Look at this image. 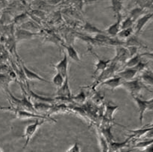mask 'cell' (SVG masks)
I'll use <instances>...</instances> for the list:
<instances>
[{"instance_id":"cell-1","label":"cell","mask_w":153,"mask_h":152,"mask_svg":"<svg viewBox=\"0 0 153 152\" xmlns=\"http://www.w3.org/2000/svg\"><path fill=\"white\" fill-rule=\"evenodd\" d=\"M1 110H9V111L12 112L14 113L15 117L19 119H31V118H34V119H44L46 121H52V122H56L53 119L50 117H47V116H42V115L37 114L35 113H32V112L28 111V110H22V109L16 108L13 107H0Z\"/></svg>"},{"instance_id":"cell-2","label":"cell","mask_w":153,"mask_h":152,"mask_svg":"<svg viewBox=\"0 0 153 152\" xmlns=\"http://www.w3.org/2000/svg\"><path fill=\"white\" fill-rule=\"evenodd\" d=\"M122 86L126 88L130 92L131 97L138 96L139 93L143 89L149 90L150 92V89L141 81V80L139 77H136V78H134L129 81H124L123 83Z\"/></svg>"},{"instance_id":"cell-3","label":"cell","mask_w":153,"mask_h":152,"mask_svg":"<svg viewBox=\"0 0 153 152\" xmlns=\"http://www.w3.org/2000/svg\"><path fill=\"white\" fill-rule=\"evenodd\" d=\"M120 68V66L117 63H116L112 61L110 65L104 71L102 72L100 75H99V77L96 79V81L93 83V88L96 87L97 86L100 85L104 80L114 76L117 73V71L119 70Z\"/></svg>"},{"instance_id":"cell-4","label":"cell","mask_w":153,"mask_h":152,"mask_svg":"<svg viewBox=\"0 0 153 152\" xmlns=\"http://www.w3.org/2000/svg\"><path fill=\"white\" fill-rule=\"evenodd\" d=\"M46 122V120L41 119H37V120L34 121V123L30 124L28 126L25 128V134H24L23 137L25 138V144L23 145V149H25L27 147L28 144L30 142V140L32 138L33 136L34 135V134L36 133V131H37L39 128L43 125L44 122Z\"/></svg>"},{"instance_id":"cell-5","label":"cell","mask_w":153,"mask_h":152,"mask_svg":"<svg viewBox=\"0 0 153 152\" xmlns=\"http://www.w3.org/2000/svg\"><path fill=\"white\" fill-rule=\"evenodd\" d=\"M133 99L137 104V107L139 109V119H140V123H143V118H144V113L147 110H152V104H153V100H145L143 98H140L139 96H133Z\"/></svg>"},{"instance_id":"cell-6","label":"cell","mask_w":153,"mask_h":152,"mask_svg":"<svg viewBox=\"0 0 153 152\" xmlns=\"http://www.w3.org/2000/svg\"><path fill=\"white\" fill-rule=\"evenodd\" d=\"M130 58L129 54L126 48L124 46H117V55L112 61L117 63L120 66H123L126 63L127 61Z\"/></svg>"},{"instance_id":"cell-7","label":"cell","mask_w":153,"mask_h":152,"mask_svg":"<svg viewBox=\"0 0 153 152\" xmlns=\"http://www.w3.org/2000/svg\"><path fill=\"white\" fill-rule=\"evenodd\" d=\"M25 87H26L27 90L25 91L26 92L27 95L28 96L29 99L34 100V102H46L49 103V104H53L55 102V99L52 98H49V97H44L42 96V95H38V94L35 93L34 92H33L31 89L29 88V84H28V82H26V86L24 85Z\"/></svg>"},{"instance_id":"cell-8","label":"cell","mask_w":153,"mask_h":152,"mask_svg":"<svg viewBox=\"0 0 153 152\" xmlns=\"http://www.w3.org/2000/svg\"><path fill=\"white\" fill-rule=\"evenodd\" d=\"M152 18V13H146V14L143 15L141 17L138 18L136 20L135 25L134 28V34L135 36H138L140 33L143 31V28L145 25L147 24V22L150 20V19Z\"/></svg>"},{"instance_id":"cell-9","label":"cell","mask_w":153,"mask_h":152,"mask_svg":"<svg viewBox=\"0 0 153 152\" xmlns=\"http://www.w3.org/2000/svg\"><path fill=\"white\" fill-rule=\"evenodd\" d=\"M21 69L22 70V72H23L24 75L26 77L28 80H37V81H43L45 83H50L49 80H47L46 79H45L44 77H41L40 75L37 74V73L34 72L31 70H30L24 64V63L21 61Z\"/></svg>"},{"instance_id":"cell-10","label":"cell","mask_w":153,"mask_h":152,"mask_svg":"<svg viewBox=\"0 0 153 152\" xmlns=\"http://www.w3.org/2000/svg\"><path fill=\"white\" fill-rule=\"evenodd\" d=\"M38 36H41V34L40 33L32 32V31H28V30L19 28V29L16 30V31L15 32V40L16 41L31 40V39L34 38L35 37H38Z\"/></svg>"},{"instance_id":"cell-11","label":"cell","mask_w":153,"mask_h":152,"mask_svg":"<svg viewBox=\"0 0 153 152\" xmlns=\"http://www.w3.org/2000/svg\"><path fill=\"white\" fill-rule=\"evenodd\" d=\"M56 93L58 98H67V99H70V98H72L73 94H72L71 89H70V88L68 76L65 78L62 86H61V87L58 88V90H57Z\"/></svg>"},{"instance_id":"cell-12","label":"cell","mask_w":153,"mask_h":152,"mask_svg":"<svg viewBox=\"0 0 153 152\" xmlns=\"http://www.w3.org/2000/svg\"><path fill=\"white\" fill-rule=\"evenodd\" d=\"M54 68L56 69L57 72L60 73L64 77H67V69H68V57L67 54L64 53V58L61 61L58 63L56 65H53Z\"/></svg>"},{"instance_id":"cell-13","label":"cell","mask_w":153,"mask_h":152,"mask_svg":"<svg viewBox=\"0 0 153 152\" xmlns=\"http://www.w3.org/2000/svg\"><path fill=\"white\" fill-rule=\"evenodd\" d=\"M123 82L124 80H123L120 77H119V76L115 75L113 77H110V78L107 79V80L102 82L100 85H102H102L103 86H108L111 89V90H114V89H117V87L122 86Z\"/></svg>"},{"instance_id":"cell-14","label":"cell","mask_w":153,"mask_h":152,"mask_svg":"<svg viewBox=\"0 0 153 152\" xmlns=\"http://www.w3.org/2000/svg\"><path fill=\"white\" fill-rule=\"evenodd\" d=\"M137 73L138 72L133 68H125L118 72L116 75L120 77L124 81H129L136 77Z\"/></svg>"},{"instance_id":"cell-15","label":"cell","mask_w":153,"mask_h":152,"mask_svg":"<svg viewBox=\"0 0 153 152\" xmlns=\"http://www.w3.org/2000/svg\"><path fill=\"white\" fill-rule=\"evenodd\" d=\"M146 55H150L151 57L152 56V53H143V54H140V53H137L134 56H133L132 58H129L128 61L126 62V63L124 64L123 66L122 67V69H125V68H132V67L135 66L137 63H138L140 61H142V58L143 57L146 56Z\"/></svg>"},{"instance_id":"cell-16","label":"cell","mask_w":153,"mask_h":152,"mask_svg":"<svg viewBox=\"0 0 153 152\" xmlns=\"http://www.w3.org/2000/svg\"><path fill=\"white\" fill-rule=\"evenodd\" d=\"M128 131L131 133V135L128 137L131 141L132 139H137L141 138L148 132L152 131V126L150 127V125H149L147 126H145L143 128H140V129L137 130H128Z\"/></svg>"},{"instance_id":"cell-17","label":"cell","mask_w":153,"mask_h":152,"mask_svg":"<svg viewBox=\"0 0 153 152\" xmlns=\"http://www.w3.org/2000/svg\"><path fill=\"white\" fill-rule=\"evenodd\" d=\"M117 22L115 23L112 24L111 25H110L109 28L105 31V34L111 37H117V34H119L120 31V25L121 22H122V16L121 17H117Z\"/></svg>"},{"instance_id":"cell-18","label":"cell","mask_w":153,"mask_h":152,"mask_svg":"<svg viewBox=\"0 0 153 152\" xmlns=\"http://www.w3.org/2000/svg\"><path fill=\"white\" fill-rule=\"evenodd\" d=\"M93 55H94V56H96V58H97V60H98L97 63H96L95 70H94V75H95L97 74L99 72H102V71H104V70L105 69L107 68L109 65H110V63H111L112 60L101 59V58H100V57L97 56V55H96V54L93 53Z\"/></svg>"},{"instance_id":"cell-19","label":"cell","mask_w":153,"mask_h":152,"mask_svg":"<svg viewBox=\"0 0 153 152\" xmlns=\"http://www.w3.org/2000/svg\"><path fill=\"white\" fill-rule=\"evenodd\" d=\"M120 107L119 105H114V104H107L105 105V110L104 119L108 122H111L114 119V114Z\"/></svg>"},{"instance_id":"cell-20","label":"cell","mask_w":153,"mask_h":152,"mask_svg":"<svg viewBox=\"0 0 153 152\" xmlns=\"http://www.w3.org/2000/svg\"><path fill=\"white\" fill-rule=\"evenodd\" d=\"M139 78L141 80V81L144 83L146 86H151L153 85V77L152 72L149 70V69H146L144 71L140 73V75L139 76Z\"/></svg>"},{"instance_id":"cell-21","label":"cell","mask_w":153,"mask_h":152,"mask_svg":"<svg viewBox=\"0 0 153 152\" xmlns=\"http://www.w3.org/2000/svg\"><path fill=\"white\" fill-rule=\"evenodd\" d=\"M13 80L7 74L0 73V91L7 92L9 91V84Z\"/></svg>"},{"instance_id":"cell-22","label":"cell","mask_w":153,"mask_h":152,"mask_svg":"<svg viewBox=\"0 0 153 152\" xmlns=\"http://www.w3.org/2000/svg\"><path fill=\"white\" fill-rule=\"evenodd\" d=\"M33 105H34V108L36 113L37 112L49 111L53 106L52 104L46 102H34Z\"/></svg>"},{"instance_id":"cell-23","label":"cell","mask_w":153,"mask_h":152,"mask_svg":"<svg viewBox=\"0 0 153 152\" xmlns=\"http://www.w3.org/2000/svg\"><path fill=\"white\" fill-rule=\"evenodd\" d=\"M125 46L126 47L128 46H134V47H143V48H146V46H143L140 41H139L138 38H137V36H135L134 34H133L132 36L128 38L126 40V41H125Z\"/></svg>"},{"instance_id":"cell-24","label":"cell","mask_w":153,"mask_h":152,"mask_svg":"<svg viewBox=\"0 0 153 152\" xmlns=\"http://www.w3.org/2000/svg\"><path fill=\"white\" fill-rule=\"evenodd\" d=\"M64 47L67 49V54H68L69 58H71L73 61H76V62H80V58H79V55H78L77 51L75 49L72 45H67V46H64Z\"/></svg>"},{"instance_id":"cell-25","label":"cell","mask_w":153,"mask_h":152,"mask_svg":"<svg viewBox=\"0 0 153 152\" xmlns=\"http://www.w3.org/2000/svg\"><path fill=\"white\" fill-rule=\"evenodd\" d=\"M111 8L113 9L115 13L116 17H121V11L123 9V2L121 1H117V0H112L111 1Z\"/></svg>"},{"instance_id":"cell-26","label":"cell","mask_w":153,"mask_h":152,"mask_svg":"<svg viewBox=\"0 0 153 152\" xmlns=\"http://www.w3.org/2000/svg\"><path fill=\"white\" fill-rule=\"evenodd\" d=\"M144 10L145 9L142 8L140 7H137L135 8L132 9L130 12L129 17L131 18L133 20V22H135L136 20L140 17V16H142V15H144Z\"/></svg>"},{"instance_id":"cell-27","label":"cell","mask_w":153,"mask_h":152,"mask_svg":"<svg viewBox=\"0 0 153 152\" xmlns=\"http://www.w3.org/2000/svg\"><path fill=\"white\" fill-rule=\"evenodd\" d=\"M133 34H134V28L132 27V28L120 30V31L119 34H117V36L119 40L123 41V40H127V39L129 38L131 36H132Z\"/></svg>"},{"instance_id":"cell-28","label":"cell","mask_w":153,"mask_h":152,"mask_svg":"<svg viewBox=\"0 0 153 152\" xmlns=\"http://www.w3.org/2000/svg\"><path fill=\"white\" fill-rule=\"evenodd\" d=\"M84 30L88 33H94V34H105V31H102V30L99 29L98 28L94 26L92 24H91L88 22H86V23H85V25H84Z\"/></svg>"},{"instance_id":"cell-29","label":"cell","mask_w":153,"mask_h":152,"mask_svg":"<svg viewBox=\"0 0 153 152\" xmlns=\"http://www.w3.org/2000/svg\"><path fill=\"white\" fill-rule=\"evenodd\" d=\"M65 78L66 77H63L60 73L57 72L55 75L53 77V78H52V83L57 88H59L63 85Z\"/></svg>"},{"instance_id":"cell-30","label":"cell","mask_w":153,"mask_h":152,"mask_svg":"<svg viewBox=\"0 0 153 152\" xmlns=\"http://www.w3.org/2000/svg\"><path fill=\"white\" fill-rule=\"evenodd\" d=\"M152 139H147L144 140V141H140L137 143H136L134 145L132 146V148H141L143 149L145 148H146L147 146L150 145H152Z\"/></svg>"},{"instance_id":"cell-31","label":"cell","mask_w":153,"mask_h":152,"mask_svg":"<svg viewBox=\"0 0 153 152\" xmlns=\"http://www.w3.org/2000/svg\"><path fill=\"white\" fill-rule=\"evenodd\" d=\"M134 22H133L132 19L128 16L126 19H124L123 21L121 22V25H120V30H123V29H126V28H132L133 25H134Z\"/></svg>"},{"instance_id":"cell-32","label":"cell","mask_w":153,"mask_h":152,"mask_svg":"<svg viewBox=\"0 0 153 152\" xmlns=\"http://www.w3.org/2000/svg\"><path fill=\"white\" fill-rule=\"evenodd\" d=\"M72 99L74 100L75 101H76L77 103H79V104H82L86 100V95H85V92L83 90L81 91L78 95H75V96H72Z\"/></svg>"},{"instance_id":"cell-33","label":"cell","mask_w":153,"mask_h":152,"mask_svg":"<svg viewBox=\"0 0 153 152\" xmlns=\"http://www.w3.org/2000/svg\"><path fill=\"white\" fill-rule=\"evenodd\" d=\"M148 64H149V62H143V61H140L135 66L132 67V68L134 69H135L138 73H141L142 72H143L145 69H147Z\"/></svg>"},{"instance_id":"cell-34","label":"cell","mask_w":153,"mask_h":152,"mask_svg":"<svg viewBox=\"0 0 153 152\" xmlns=\"http://www.w3.org/2000/svg\"><path fill=\"white\" fill-rule=\"evenodd\" d=\"M28 17L26 14L23 13V14H21L19 16H16L15 18V23L16 24H21V23H23V22H25V21L28 20Z\"/></svg>"},{"instance_id":"cell-35","label":"cell","mask_w":153,"mask_h":152,"mask_svg":"<svg viewBox=\"0 0 153 152\" xmlns=\"http://www.w3.org/2000/svg\"><path fill=\"white\" fill-rule=\"evenodd\" d=\"M67 152H80V148H79V144L77 142L75 143L74 145L72 146Z\"/></svg>"},{"instance_id":"cell-36","label":"cell","mask_w":153,"mask_h":152,"mask_svg":"<svg viewBox=\"0 0 153 152\" xmlns=\"http://www.w3.org/2000/svg\"><path fill=\"white\" fill-rule=\"evenodd\" d=\"M152 145H150L147 146L145 148L141 149V150H139L138 152H152Z\"/></svg>"},{"instance_id":"cell-37","label":"cell","mask_w":153,"mask_h":152,"mask_svg":"<svg viewBox=\"0 0 153 152\" xmlns=\"http://www.w3.org/2000/svg\"><path fill=\"white\" fill-rule=\"evenodd\" d=\"M6 52V50L5 49H4V46H3V45L1 44V43H0V56H1V55H2L3 53H4V52Z\"/></svg>"},{"instance_id":"cell-38","label":"cell","mask_w":153,"mask_h":152,"mask_svg":"<svg viewBox=\"0 0 153 152\" xmlns=\"http://www.w3.org/2000/svg\"><path fill=\"white\" fill-rule=\"evenodd\" d=\"M0 152H2L1 151V145H0Z\"/></svg>"}]
</instances>
